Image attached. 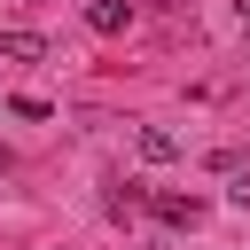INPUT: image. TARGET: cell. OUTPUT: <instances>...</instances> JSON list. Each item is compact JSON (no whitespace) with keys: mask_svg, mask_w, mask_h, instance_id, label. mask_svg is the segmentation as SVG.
<instances>
[{"mask_svg":"<svg viewBox=\"0 0 250 250\" xmlns=\"http://www.w3.org/2000/svg\"><path fill=\"white\" fill-rule=\"evenodd\" d=\"M133 156H141V164H172V156H180V133H164V125H141V133H133Z\"/></svg>","mask_w":250,"mask_h":250,"instance_id":"obj_1","label":"cell"},{"mask_svg":"<svg viewBox=\"0 0 250 250\" xmlns=\"http://www.w3.org/2000/svg\"><path fill=\"white\" fill-rule=\"evenodd\" d=\"M0 62H47V39L39 31H0Z\"/></svg>","mask_w":250,"mask_h":250,"instance_id":"obj_2","label":"cell"},{"mask_svg":"<svg viewBox=\"0 0 250 250\" xmlns=\"http://www.w3.org/2000/svg\"><path fill=\"white\" fill-rule=\"evenodd\" d=\"M86 23H94V31H125L133 8H125V0H86Z\"/></svg>","mask_w":250,"mask_h":250,"instance_id":"obj_3","label":"cell"},{"mask_svg":"<svg viewBox=\"0 0 250 250\" xmlns=\"http://www.w3.org/2000/svg\"><path fill=\"white\" fill-rule=\"evenodd\" d=\"M156 211H164L172 227H195V219H203V203H195V195H156Z\"/></svg>","mask_w":250,"mask_h":250,"instance_id":"obj_4","label":"cell"},{"mask_svg":"<svg viewBox=\"0 0 250 250\" xmlns=\"http://www.w3.org/2000/svg\"><path fill=\"white\" fill-rule=\"evenodd\" d=\"M242 31H250V0H242Z\"/></svg>","mask_w":250,"mask_h":250,"instance_id":"obj_5","label":"cell"}]
</instances>
